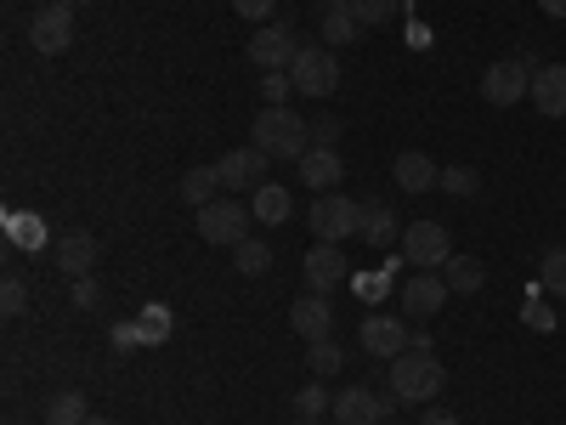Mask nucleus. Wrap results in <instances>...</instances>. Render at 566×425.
<instances>
[{
    "label": "nucleus",
    "instance_id": "obj_5",
    "mask_svg": "<svg viewBox=\"0 0 566 425\" xmlns=\"http://www.w3.org/2000/svg\"><path fill=\"white\" fill-rule=\"evenodd\" d=\"M402 261H413L419 272H437L453 261V232L442 221H408L402 227Z\"/></svg>",
    "mask_w": 566,
    "mask_h": 425
},
{
    "label": "nucleus",
    "instance_id": "obj_38",
    "mask_svg": "<svg viewBox=\"0 0 566 425\" xmlns=\"http://www.w3.org/2000/svg\"><path fill=\"white\" fill-rule=\"evenodd\" d=\"M23 307H29V283H23V278H7V283H0V312L18 318Z\"/></svg>",
    "mask_w": 566,
    "mask_h": 425
},
{
    "label": "nucleus",
    "instance_id": "obj_11",
    "mask_svg": "<svg viewBox=\"0 0 566 425\" xmlns=\"http://www.w3.org/2000/svg\"><path fill=\"white\" fill-rule=\"evenodd\" d=\"M301 272H306V290H312V296H328L335 283L352 278V261L340 256V245H312L306 261H301Z\"/></svg>",
    "mask_w": 566,
    "mask_h": 425
},
{
    "label": "nucleus",
    "instance_id": "obj_15",
    "mask_svg": "<svg viewBox=\"0 0 566 425\" xmlns=\"http://www.w3.org/2000/svg\"><path fill=\"white\" fill-rule=\"evenodd\" d=\"M290 329L301 341H328L335 335V307H328V296H301L290 307Z\"/></svg>",
    "mask_w": 566,
    "mask_h": 425
},
{
    "label": "nucleus",
    "instance_id": "obj_44",
    "mask_svg": "<svg viewBox=\"0 0 566 425\" xmlns=\"http://www.w3.org/2000/svg\"><path fill=\"white\" fill-rule=\"evenodd\" d=\"M85 425H114V419H108V414H91V419H85Z\"/></svg>",
    "mask_w": 566,
    "mask_h": 425
},
{
    "label": "nucleus",
    "instance_id": "obj_12",
    "mask_svg": "<svg viewBox=\"0 0 566 425\" xmlns=\"http://www.w3.org/2000/svg\"><path fill=\"white\" fill-rule=\"evenodd\" d=\"M335 425H386L391 419V397H380V392H368V386H352V392H340L335 397Z\"/></svg>",
    "mask_w": 566,
    "mask_h": 425
},
{
    "label": "nucleus",
    "instance_id": "obj_23",
    "mask_svg": "<svg viewBox=\"0 0 566 425\" xmlns=\"http://www.w3.org/2000/svg\"><path fill=\"white\" fill-rule=\"evenodd\" d=\"M357 239H368L374 250H391L397 245V216L386 205H363V232Z\"/></svg>",
    "mask_w": 566,
    "mask_h": 425
},
{
    "label": "nucleus",
    "instance_id": "obj_16",
    "mask_svg": "<svg viewBox=\"0 0 566 425\" xmlns=\"http://www.w3.org/2000/svg\"><path fill=\"white\" fill-rule=\"evenodd\" d=\"M391 176H397V187H402V194H431V187H442V165H437L431 154H419V148L397 154Z\"/></svg>",
    "mask_w": 566,
    "mask_h": 425
},
{
    "label": "nucleus",
    "instance_id": "obj_7",
    "mask_svg": "<svg viewBox=\"0 0 566 425\" xmlns=\"http://www.w3.org/2000/svg\"><path fill=\"white\" fill-rule=\"evenodd\" d=\"M290 80L301 97H335V85H340V63L328 45H301V58L290 63Z\"/></svg>",
    "mask_w": 566,
    "mask_h": 425
},
{
    "label": "nucleus",
    "instance_id": "obj_45",
    "mask_svg": "<svg viewBox=\"0 0 566 425\" xmlns=\"http://www.w3.org/2000/svg\"><path fill=\"white\" fill-rule=\"evenodd\" d=\"M386 425H397V419H386Z\"/></svg>",
    "mask_w": 566,
    "mask_h": 425
},
{
    "label": "nucleus",
    "instance_id": "obj_35",
    "mask_svg": "<svg viewBox=\"0 0 566 425\" xmlns=\"http://www.w3.org/2000/svg\"><path fill=\"white\" fill-rule=\"evenodd\" d=\"M328 408H335V397H328L323 386H301V392H295V414H301L306 425H312L317 414H328Z\"/></svg>",
    "mask_w": 566,
    "mask_h": 425
},
{
    "label": "nucleus",
    "instance_id": "obj_31",
    "mask_svg": "<svg viewBox=\"0 0 566 425\" xmlns=\"http://www.w3.org/2000/svg\"><path fill=\"white\" fill-rule=\"evenodd\" d=\"M261 97H266V108H290V97H295L290 69H266L261 74Z\"/></svg>",
    "mask_w": 566,
    "mask_h": 425
},
{
    "label": "nucleus",
    "instance_id": "obj_1",
    "mask_svg": "<svg viewBox=\"0 0 566 425\" xmlns=\"http://www.w3.org/2000/svg\"><path fill=\"white\" fill-rule=\"evenodd\" d=\"M442 386H448V369H442V357L437 352H397L391 357V397L397 403H437L442 397Z\"/></svg>",
    "mask_w": 566,
    "mask_h": 425
},
{
    "label": "nucleus",
    "instance_id": "obj_27",
    "mask_svg": "<svg viewBox=\"0 0 566 425\" xmlns=\"http://www.w3.org/2000/svg\"><path fill=\"white\" fill-rule=\"evenodd\" d=\"M538 283H544V296H560L566 301V245H549L538 256Z\"/></svg>",
    "mask_w": 566,
    "mask_h": 425
},
{
    "label": "nucleus",
    "instance_id": "obj_28",
    "mask_svg": "<svg viewBox=\"0 0 566 425\" xmlns=\"http://www.w3.org/2000/svg\"><path fill=\"white\" fill-rule=\"evenodd\" d=\"M7 232H12V245H23V250L45 245V221L34 210H7Z\"/></svg>",
    "mask_w": 566,
    "mask_h": 425
},
{
    "label": "nucleus",
    "instance_id": "obj_17",
    "mask_svg": "<svg viewBox=\"0 0 566 425\" xmlns=\"http://www.w3.org/2000/svg\"><path fill=\"white\" fill-rule=\"evenodd\" d=\"M533 108L544 120H566V63L533 69Z\"/></svg>",
    "mask_w": 566,
    "mask_h": 425
},
{
    "label": "nucleus",
    "instance_id": "obj_2",
    "mask_svg": "<svg viewBox=\"0 0 566 425\" xmlns=\"http://www.w3.org/2000/svg\"><path fill=\"white\" fill-rule=\"evenodd\" d=\"M250 148H261L266 159H301L312 148V120H301L295 108H266L261 103Z\"/></svg>",
    "mask_w": 566,
    "mask_h": 425
},
{
    "label": "nucleus",
    "instance_id": "obj_4",
    "mask_svg": "<svg viewBox=\"0 0 566 425\" xmlns=\"http://www.w3.org/2000/svg\"><path fill=\"white\" fill-rule=\"evenodd\" d=\"M250 221H255V216H250L239 199H216V205L199 210V239L216 245V250H239V245L250 239Z\"/></svg>",
    "mask_w": 566,
    "mask_h": 425
},
{
    "label": "nucleus",
    "instance_id": "obj_37",
    "mask_svg": "<svg viewBox=\"0 0 566 425\" xmlns=\"http://www.w3.org/2000/svg\"><path fill=\"white\" fill-rule=\"evenodd\" d=\"M340 131H346V125H340L335 114H317V120H312V148H340Z\"/></svg>",
    "mask_w": 566,
    "mask_h": 425
},
{
    "label": "nucleus",
    "instance_id": "obj_40",
    "mask_svg": "<svg viewBox=\"0 0 566 425\" xmlns=\"http://www.w3.org/2000/svg\"><path fill=\"white\" fill-rule=\"evenodd\" d=\"M232 12H239V18H250V23L261 29V23H272V12H277V0H232Z\"/></svg>",
    "mask_w": 566,
    "mask_h": 425
},
{
    "label": "nucleus",
    "instance_id": "obj_34",
    "mask_svg": "<svg viewBox=\"0 0 566 425\" xmlns=\"http://www.w3.org/2000/svg\"><path fill=\"white\" fill-rule=\"evenodd\" d=\"M522 323L538 329V335H549V329H555V312L544 307V283H533V296H527V307H522Z\"/></svg>",
    "mask_w": 566,
    "mask_h": 425
},
{
    "label": "nucleus",
    "instance_id": "obj_39",
    "mask_svg": "<svg viewBox=\"0 0 566 425\" xmlns=\"http://www.w3.org/2000/svg\"><path fill=\"white\" fill-rule=\"evenodd\" d=\"M97 296H103V290H97V278H91V272L69 283V307H80V312H91V307H97Z\"/></svg>",
    "mask_w": 566,
    "mask_h": 425
},
{
    "label": "nucleus",
    "instance_id": "obj_32",
    "mask_svg": "<svg viewBox=\"0 0 566 425\" xmlns=\"http://www.w3.org/2000/svg\"><path fill=\"white\" fill-rule=\"evenodd\" d=\"M306 363H312V374H335L346 363V352H340L335 335H328V341H306Z\"/></svg>",
    "mask_w": 566,
    "mask_h": 425
},
{
    "label": "nucleus",
    "instance_id": "obj_42",
    "mask_svg": "<svg viewBox=\"0 0 566 425\" xmlns=\"http://www.w3.org/2000/svg\"><path fill=\"white\" fill-rule=\"evenodd\" d=\"M538 12L544 18H566V0H538Z\"/></svg>",
    "mask_w": 566,
    "mask_h": 425
},
{
    "label": "nucleus",
    "instance_id": "obj_19",
    "mask_svg": "<svg viewBox=\"0 0 566 425\" xmlns=\"http://www.w3.org/2000/svg\"><path fill=\"white\" fill-rule=\"evenodd\" d=\"M57 267L69 272V283L85 278L91 267H97V239H91V232H80V227L57 232Z\"/></svg>",
    "mask_w": 566,
    "mask_h": 425
},
{
    "label": "nucleus",
    "instance_id": "obj_6",
    "mask_svg": "<svg viewBox=\"0 0 566 425\" xmlns=\"http://www.w3.org/2000/svg\"><path fill=\"white\" fill-rule=\"evenodd\" d=\"M533 69H538V63H527V58L488 63V74H482V97H488V108H515L522 97H533Z\"/></svg>",
    "mask_w": 566,
    "mask_h": 425
},
{
    "label": "nucleus",
    "instance_id": "obj_18",
    "mask_svg": "<svg viewBox=\"0 0 566 425\" xmlns=\"http://www.w3.org/2000/svg\"><path fill=\"white\" fill-rule=\"evenodd\" d=\"M295 165H301V182H306V187H317V194H335V182L346 176L340 148H306Z\"/></svg>",
    "mask_w": 566,
    "mask_h": 425
},
{
    "label": "nucleus",
    "instance_id": "obj_10",
    "mask_svg": "<svg viewBox=\"0 0 566 425\" xmlns=\"http://www.w3.org/2000/svg\"><path fill=\"white\" fill-rule=\"evenodd\" d=\"M357 341H363V352H374V357H397V352L413 346V329H408L402 318H391V312H368L363 329H357Z\"/></svg>",
    "mask_w": 566,
    "mask_h": 425
},
{
    "label": "nucleus",
    "instance_id": "obj_33",
    "mask_svg": "<svg viewBox=\"0 0 566 425\" xmlns=\"http://www.w3.org/2000/svg\"><path fill=\"white\" fill-rule=\"evenodd\" d=\"M482 187V176L470 170V165H442V194H453V199H470Z\"/></svg>",
    "mask_w": 566,
    "mask_h": 425
},
{
    "label": "nucleus",
    "instance_id": "obj_8",
    "mask_svg": "<svg viewBox=\"0 0 566 425\" xmlns=\"http://www.w3.org/2000/svg\"><path fill=\"white\" fill-rule=\"evenodd\" d=\"M301 58V40H295V29L290 23H261L255 34H250V63L266 74V69H290Z\"/></svg>",
    "mask_w": 566,
    "mask_h": 425
},
{
    "label": "nucleus",
    "instance_id": "obj_36",
    "mask_svg": "<svg viewBox=\"0 0 566 425\" xmlns=\"http://www.w3.org/2000/svg\"><path fill=\"white\" fill-rule=\"evenodd\" d=\"M108 341H114V352H125V357H130L136 346H148V341H142V323H136V318L114 323V329H108Z\"/></svg>",
    "mask_w": 566,
    "mask_h": 425
},
{
    "label": "nucleus",
    "instance_id": "obj_14",
    "mask_svg": "<svg viewBox=\"0 0 566 425\" xmlns=\"http://www.w3.org/2000/svg\"><path fill=\"white\" fill-rule=\"evenodd\" d=\"M216 170H221V187H227V194H255V187H261V170H266V154H261V148H232V154L216 159Z\"/></svg>",
    "mask_w": 566,
    "mask_h": 425
},
{
    "label": "nucleus",
    "instance_id": "obj_3",
    "mask_svg": "<svg viewBox=\"0 0 566 425\" xmlns=\"http://www.w3.org/2000/svg\"><path fill=\"white\" fill-rule=\"evenodd\" d=\"M306 227L317 232V245H340L352 232H363V205H352L346 194H317L306 210Z\"/></svg>",
    "mask_w": 566,
    "mask_h": 425
},
{
    "label": "nucleus",
    "instance_id": "obj_30",
    "mask_svg": "<svg viewBox=\"0 0 566 425\" xmlns=\"http://www.w3.org/2000/svg\"><path fill=\"white\" fill-rule=\"evenodd\" d=\"M397 7H402V0H352V12H357L363 29H386V23H397Z\"/></svg>",
    "mask_w": 566,
    "mask_h": 425
},
{
    "label": "nucleus",
    "instance_id": "obj_21",
    "mask_svg": "<svg viewBox=\"0 0 566 425\" xmlns=\"http://www.w3.org/2000/svg\"><path fill=\"white\" fill-rule=\"evenodd\" d=\"M323 40L328 45H357L363 40V23L352 12V0H328V7H323Z\"/></svg>",
    "mask_w": 566,
    "mask_h": 425
},
{
    "label": "nucleus",
    "instance_id": "obj_20",
    "mask_svg": "<svg viewBox=\"0 0 566 425\" xmlns=\"http://www.w3.org/2000/svg\"><path fill=\"white\" fill-rule=\"evenodd\" d=\"M250 216L261 227H283V221L295 216V194H290V187H277V182H261L255 194H250Z\"/></svg>",
    "mask_w": 566,
    "mask_h": 425
},
{
    "label": "nucleus",
    "instance_id": "obj_9",
    "mask_svg": "<svg viewBox=\"0 0 566 425\" xmlns=\"http://www.w3.org/2000/svg\"><path fill=\"white\" fill-rule=\"evenodd\" d=\"M29 45L40 58H57L74 45V7H40L29 18Z\"/></svg>",
    "mask_w": 566,
    "mask_h": 425
},
{
    "label": "nucleus",
    "instance_id": "obj_29",
    "mask_svg": "<svg viewBox=\"0 0 566 425\" xmlns=\"http://www.w3.org/2000/svg\"><path fill=\"white\" fill-rule=\"evenodd\" d=\"M232 267H239L244 278H266V272H272V250L255 245V239H244L239 250H232Z\"/></svg>",
    "mask_w": 566,
    "mask_h": 425
},
{
    "label": "nucleus",
    "instance_id": "obj_25",
    "mask_svg": "<svg viewBox=\"0 0 566 425\" xmlns=\"http://www.w3.org/2000/svg\"><path fill=\"white\" fill-rule=\"evenodd\" d=\"M442 278H448V290H453V296H476L488 272H482V261H476V256H453V261L442 267Z\"/></svg>",
    "mask_w": 566,
    "mask_h": 425
},
{
    "label": "nucleus",
    "instance_id": "obj_26",
    "mask_svg": "<svg viewBox=\"0 0 566 425\" xmlns=\"http://www.w3.org/2000/svg\"><path fill=\"white\" fill-rule=\"evenodd\" d=\"M91 408L80 392H57V397H45V425H85Z\"/></svg>",
    "mask_w": 566,
    "mask_h": 425
},
{
    "label": "nucleus",
    "instance_id": "obj_24",
    "mask_svg": "<svg viewBox=\"0 0 566 425\" xmlns=\"http://www.w3.org/2000/svg\"><path fill=\"white\" fill-rule=\"evenodd\" d=\"M136 323H142V341L148 346H165L170 329H176V312L165 301H148V307H136Z\"/></svg>",
    "mask_w": 566,
    "mask_h": 425
},
{
    "label": "nucleus",
    "instance_id": "obj_22",
    "mask_svg": "<svg viewBox=\"0 0 566 425\" xmlns=\"http://www.w3.org/2000/svg\"><path fill=\"white\" fill-rule=\"evenodd\" d=\"M216 187H221V170L216 165H193L181 176V199L193 205V210H205V205H216Z\"/></svg>",
    "mask_w": 566,
    "mask_h": 425
},
{
    "label": "nucleus",
    "instance_id": "obj_13",
    "mask_svg": "<svg viewBox=\"0 0 566 425\" xmlns=\"http://www.w3.org/2000/svg\"><path fill=\"white\" fill-rule=\"evenodd\" d=\"M448 296H453V290H448L442 272H413V278L402 283V312L424 323V318H437V312L448 307Z\"/></svg>",
    "mask_w": 566,
    "mask_h": 425
},
{
    "label": "nucleus",
    "instance_id": "obj_43",
    "mask_svg": "<svg viewBox=\"0 0 566 425\" xmlns=\"http://www.w3.org/2000/svg\"><path fill=\"white\" fill-rule=\"evenodd\" d=\"M45 7H85V0H45Z\"/></svg>",
    "mask_w": 566,
    "mask_h": 425
},
{
    "label": "nucleus",
    "instance_id": "obj_41",
    "mask_svg": "<svg viewBox=\"0 0 566 425\" xmlns=\"http://www.w3.org/2000/svg\"><path fill=\"white\" fill-rule=\"evenodd\" d=\"M419 425H459V419H453V408H437V403H424Z\"/></svg>",
    "mask_w": 566,
    "mask_h": 425
}]
</instances>
